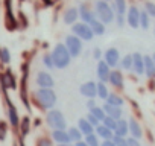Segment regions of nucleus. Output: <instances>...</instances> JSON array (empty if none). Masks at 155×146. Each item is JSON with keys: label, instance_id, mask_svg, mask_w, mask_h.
<instances>
[{"label": "nucleus", "instance_id": "37", "mask_svg": "<svg viewBox=\"0 0 155 146\" xmlns=\"http://www.w3.org/2000/svg\"><path fill=\"white\" fill-rule=\"evenodd\" d=\"M35 146H55V144H53L52 138H49V137H46V135H41V137L37 138Z\"/></svg>", "mask_w": 155, "mask_h": 146}, {"label": "nucleus", "instance_id": "41", "mask_svg": "<svg viewBox=\"0 0 155 146\" xmlns=\"http://www.w3.org/2000/svg\"><path fill=\"white\" fill-rule=\"evenodd\" d=\"M113 143L116 144V146H128V140H126V137H119V135H113Z\"/></svg>", "mask_w": 155, "mask_h": 146}, {"label": "nucleus", "instance_id": "53", "mask_svg": "<svg viewBox=\"0 0 155 146\" xmlns=\"http://www.w3.org/2000/svg\"><path fill=\"white\" fill-rule=\"evenodd\" d=\"M153 32H155V28H153Z\"/></svg>", "mask_w": 155, "mask_h": 146}, {"label": "nucleus", "instance_id": "44", "mask_svg": "<svg viewBox=\"0 0 155 146\" xmlns=\"http://www.w3.org/2000/svg\"><path fill=\"white\" fill-rule=\"evenodd\" d=\"M102 50L99 49V47H94V50H93V58L96 59V61H99V59H102Z\"/></svg>", "mask_w": 155, "mask_h": 146}, {"label": "nucleus", "instance_id": "51", "mask_svg": "<svg viewBox=\"0 0 155 146\" xmlns=\"http://www.w3.org/2000/svg\"><path fill=\"white\" fill-rule=\"evenodd\" d=\"M150 56H152V61H153V64H155V53H152Z\"/></svg>", "mask_w": 155, "mask_h": 146}, {"label": "nucleus", "instance_id": "45", "mask_svg": "<svg viewBox=\"0 0 155 146\" xmlns=\"http://www.w3.org/2000/svg\"><path fill=\"white\" fill-rule=\"evenodd\" d=\"M126 140H128V146H141L140 144V141L137 140V138H134V137H126Z\"/></svg>", "mask_w": 155, "mask_h": 146}, {"label": "nucleus", "instance_id": "14", "mask_svg": "<svg viewBox=\"0 0 155 146\" xmlns=\"http://www.w3.org/2000/svg\"><path fill=\"white\" fill-rule=\"evenodd\" d=\"M132 71L137 76H143L144 75V62H143V55L140 52H134L132 53Z\"/></svg>", "mask_w": 155, "mask_h": 146}, {"label": "nucleus", "instance_id": "47", "mask_svg": "<svg viewBox=\"0 0 155 146\" xmlns=\"http://www.w3.org/2000/svg\"><path fill=\"white\" fill-rule=\"evenodd\" d=\"M101 146H116V144L113 143V140H102L101 141Z\"/></svg>", "mask_w": 155, "mask_h": 146}, {"label": "nucleus", "instance_id": "3", "mask_svg": "<svg viewBox=\"0 0 155 146\" xmlns=\"http://www.w3.org/2000/svg\"><path fill=\"white\" fill-rule=\"evenodd\" d=\"M94 15L105 26L111 25L114 22V17H116V14H114V11L111 8V3L104 2V0H96L94 2Z\"/></svg>", "mask_w": 155, "mask_h": 146}, {"label": "nucleus", "instance_id": "13", "mask_svg": "<svg viewBox=\"0 0 155 146\" xmlns=\"http://www.w3.org/2000/svg\"><path fill=\"white\" fill-rule=\"evenodd\" d=\"M108 82H110L114 88L122 90V88H123V85H125V78H123L122 70H119V68H111V71H110V78H108Z\"/></svg>", "mask_w": 155, "mask_h": 146}, {"label": "nucleus", "instance_id": "21", "mask_svg": "<svg viewBox=\"0 0 155 146\" xmlns=\"http://www.w3.org/2000/svg\"><path fill=\"white\" fill-rule=\"evenodd\" d=\"M143 62H144V75H146V78H149V79L155 78V64L152 61V56L150 55H143Z\"/></svg>", "mask_w": 155, "mask_h": 146}, {"label": "nucleus", "instance_id": "43", "mask_svg": "<svg viewBox=\"0 0 155 146\" xmlns=\"http://www.w3.org/2000/svg\"><path fill=\"white\" fill-rule=\"evenodd\" d=\"M114 22H116V25H117L119 28H123V26H125V23H126L125 15H116V17H114Z\"/></svg>", "mask_w": 155, "mask_h": 146}, {"label": "nucleus", "instance_id": "11", "mask_svg": "<svg viewBox=\"0 0 155 146\" xmlns=\"http://www.w3.org/2000/svg\"><path fill=\"white\" fill-rule=\"evenodd\" d=\"M126 23L129 25V28H132V29H138L140 28V9L135 6V5H132V6H129L128 9H126Z\"/></svg>", "mask_w": 155, "mask_h": 146}, {"label": "nucleus", "instance_id": "30", "mask_svg": "<svg viewBox=\"0 0 155 146\" xmlns=\"http://www.w3.org/2000/svg\"><path fill=\"white\" fill-rule=\"evenodd\" d=\"M67 132H68V137H70V141L71 143H76V141H79L84 138V135L81 134V131L78 129V126H70L67 128Z\"/></svg>", "mask_w": 155, "mask_h": 146}, {"label": "nucleus", "instance_id": "38", "mask_svg": "<svg viewBox=\"0 0 155 146\" xmlns=\"http://www.w3.org/2000/svg\"><path fill=\"white\" fill-rule=\"evenodd\" d=\"M43 65H44L46 68H49V70H53V68H55L53 61H52V56H50V53H49V52L43 55Z\"/></svg>", "mask_w": 155, "mask_h": 146}, {"label": "nucleus", "instance_id": "24", "mask_svg": "<svg viewBox=\"0 0 155 146\" xmlns=\"http://www.w3.org/2000/svg\"><path fill=\"white\" fill-rule=\"evenodd\" d=\"M94 134H96L99 138H102V140H111L113 135H114V132H113L110 128H107L105 125H102V123H99V125L94 128Z\"/></svg>", "mask_w": 155, "mask_h": 146}, {"label": "nucleus", "instance_id": "31", "mask_svg": "<svg viewBox=\"0 0 155 146\" xmlns=\"http://www.w3.org/2000/svg\"><path fill=\"white\" fill-rule=\"evenodd\" d=\"M119 65L122 67V70H132V53H126L125 56H122Z\"/></svg>", "mask_w": 155, "mask_h": 146}, {"label": "nucleus", "instance_id": "16", "mask_svg": "<svg viewBox=\"0 0 155 146\" xmlns=\"http://www.w3.org/2000/svg\"><path fill=\"white\" fill-rule=\"evenodd\" d=\"M78 12H79V18H81V22H84V23H87V25H90V23L96 18L94 11L90 9V6H88L87 3H82L79 8H78Z\"/></svg>", "mask_w": 155, "mask_h": 146}, {"label": "nucleus", "instance_id": "22", "mask_svg": "<svg viewBox=\"0 0 155 146\" xmlns=\"http://www.w3.org/2000/svg\"><path fill=\"white\" fill-rule=\"evenodd\" d=\"M102 108H104V111H105L107 116H110V117H113V119H116V120H119V119L123 117V110H122L120 107H113V105H108V104L105 102V104L102 105Z\"/></svg>", "mask_w": 155, "mask_h": 146}, {"label": "nucleus", "instance_id": "36", "mask_svg": "<svg viewBox=\"0 0 155 146\" xmlns=\"http://www.w3.org/2000/svg\"><path fill=\"white\" fill-rule=\"evenodd\" d=\"M88 113H91V114L99 120V122H102V120H104V117L107 116V114H105V111H104V108H102V107H97V105H96L94 108H91Z\"/></svg>", "mask_w": 155, "mask_h": 146}, {"label": "nucleus", "instance_id": "39", "mask_svg": "<svg viewBox=\"0 0 155 146\" xmlns=\"http://www.w3.org/2000/svg\"><path fill=\"white\" fill-rule=\"evenodd\" d=\"M101 123H102V125H105L107 128H110L111 131H114L117 120H116V119H113V117H110V116H105V117H104V120H102Z\"/></svg>", "mask_w": 155, "mask_h": 146}, {"label": "nucleus", "instance_id": "17", "mask_svg": "<svg viewBox=\"0 0 155 146\" xmlns=\"http://www.w3.org/2000/svg\"><path fill=\"white\" fill-rule=\"evenodd\" d=\"M50 138H52V141H55L56 144H59V143H71L67 129H52Z\"/></svg>", "mask_w": 155, "mask_h": 146}, {"label": "nucleus", "instance_id": "26", "mask_svg": "<svg viewBox=\"0 0 155 146\" xmlns=\"http://www.w3.org/2000/svg\"><path fill=\"white\" fill-rule=\"evenodd\" d=\"M90 29H91V32L94 34V37H102V35L107 32V26H105L101 20H97V18H94V20L90 23Z\"/></svg>", "mask_w": 155, "mask_h": 146}, {"label": "nucleus", "instance_id": "29", "mask_svg": "<svg viewBox=\"0 0 155 146\" xmlns=\"http://www.w3.org/2000/svg\"><path fill=\"white\" fill-rule=\"evenodd\" d=\"M105 102L108 104V105H113V107H123V104H125V101H123V98L122 96H119V95H116V93H110L108 95V98L105 99Z\"/></svg>", "mask_w": 155, "mask_h": 146}, {"label": "nucleus", "instance_id": "1", "mask_svg": "<svg viewBox=\"0 0 155 146\" xmlns=\"http://www.w3.org/2000/svg\"><path fill=\"white\" fill-rule=\"evenodd\" d=\"M31 102L37 105L41 111H49L55 108L58 102V96L53 88H37L31 95Z\"/></svg>", "mask_w": 155, "mask_h": 146}, {"label": "nucleus", "instance_id": "19", "mask_svg": "<svg viewBox=\"0 0 155 146\" xmlns=\"http://www.w3.org/2000/svg\"><path fill=\"white\" fill-rule=\"evenodd\" d=\"M128 129H129V137H134L137 140H140L143 137V129H141L140 123L135 119H129L128 120Z\"/></svg>", "mask_w": 155, "mask_h": 146}, {"label": "nucleus", "instance_id": "2", "mask_svg": "<svg viewBox=\"0 0 155 146\" xmlns=\"http://www.w3.org/2000/svg\"><path fill=\"white\" fill-rule=\"evenodd\" d=\"M50 56H52V61H53L55 68H58V70L67 68V67L71 64V59H73V58L70 56L67 47L64 46V43L55 44V47H53L52 52H50Z\"/></svg>", "mask_w": 155, "mask_h": 146}, {"label": "nucleus", "instance_id": "35", "mask_svg": "<svg viewBox=\"0 0 155 146\" xmlns=\"http://www.w3.org/2000/svg\"><path fill=\"white\" fill-rule=\"evenodd\" d=\"M84 140H85V143H87L88 146H101V138H99L94 132L90 134V135H85Z\"/></svg>", "mask_w": 155, "mask_h": 146}, {"label": "nucleus", "instance_id": "48", "mask_svg": "<svg viewBox=\"0 0 155 146\" xmlns=\"http://www.w3.org/2000/svg\"><path fill=\"white\" fill-rule=\"evenodd\" d=\"M73 146H88V144H87V143H85V140L82 138V140H79V141L73 143Z\"/></svg>", "mask_w": 155, "mask_h": 146}, {"label": "nucleus", "instance_id": "20", "mask_svg": "<svg viewBox=\"0 0 155 146\" xmlns=\"http://www.w3.org/2000/svg\"><path fill=\"white\" fill-rule=\"evenodd\" d=\"M79 18V12H78V8H67L62 14V22L65 25H74Z\"/></svg>", "mask_w": 155, "mask_h": 146}, {"label": "nucleus", "instance_id": "4", "mask_svg": "<svg viewBox=\"0 0 155 146\" xmlns=\"http://www.w3.org/2000/svg\"><path fill=\"white\" fill-rule=\"evenodd\" d=\"M44 122L52 129H67V120H65L64 113L61 110H56V108L49 110L47 114H46Z\"/></svg>", "mask_w": 155, "mask_h": 146}, {"label": "nucleus", "instance_id": "28", "mask_svg": "<svg viewBox=\"0 0 155 146\" xmlns=\"http://www.w3.org/2000/svg\"><path fill=\"white\" fill-rule=\"evenodd\" d=\"M108 95H110L108 85H107L105 82H101V81H97V82H96V98H97V99H102V101H105V99L108 98Z\"/></svg>", "mask_w": 155, "mask_h": 146}, {"label": "nucleus", "instance_id": "34", "mask_svg": "<svg viewBox=\"0 0 155 146\" xmlns=\"http://www.w3.org/2000/svg\"><path fill=\"white\" fill-rule=\"evenodd\" d=\"M0 62L2 64H9L11 62V52H9L8 47L0 49Z\"/></svg>", "mask_w": 155, "mask_h": 146}, {"label": "nucleus", "instance_id": "32", "mask_svg": "<svg viewBox=\"0 0 155 146\" xmlns=\"http://www.w3.org/2000/svg\"><path fill=\"white\" fill-rule=\"evenodd\" d=\"M140 28L144 29V31H147V29L150 28V17L146 14L144 9L140 11Z\"/></svg>", "mask_w": 155, "mask_h": 146}, {"label": "nucleus", "instance_id": "42", "mask_svg": "<svg viewBox=\"0 0 155 146\" xmlns=\"http://www.w3.org/2000/svg\"><path fill=\"white\" fill-rule=\"evenodd\" d=\"M85 119H87V122H88V123H90L91 126H94V128H96V126H97V125L101 123V122H99V120H97V119H96V117H94V116L91 114V113H87Z\"/></svg>", "mask_w": 155, "mask_h": 146}, {"label": "nucleus", "instance_id": "25", "mask_svg": "<svg viewBox=\"0 0 155 146\" xmlns=\"http://www.w3.org/2000/svg\"><path fill=\"white\" fill-rule=\"evenodd\" d=\"M78 129L81 131V134H82L84 137H85V135H90V134L94 132V126H91V125L87 122L85 117H81L79 120H78Z\"/></svg>", "mask_w": 155, "mask_h": 146}, {"label": "nucleus", "instance_id": "23", "mask_svg": "<svg viewBox=\"0 0 155 146\" xmlns=\"http://www.w3.org/2000/svg\"><path fill=\"white\" fill-rule=\"evenodd\" d=\"M114 135H119V137H128L129 135V129H128V120H125L123 117L117 120L116 123V128H114Z\"/></svg>", "mask_w": 155, "mask_h": 146}, {"label": "nucleus", "instance_id": "7", "mask_svg": "<svg viewBox=\"0 0 155 146\" xmlns=\"http://www.w3.org/2000/svg\"><path fill=\"white\" fill-rule=\"evenodd\" d=\"M3 93H5V104H6V116H8V123H9V126H12L14 129H17L21 117H20V114H18V111H17L15 105L12 104L11 98L8 96V93H6V91H3Z\"/></svg>", "mask_w": 155, "mask_h": 146}, {"label": "nucleus", "instance_id": "8", "mask_svg": "<svg viewBox=\"0 0 155 146\" xmlns=\"http://www.w3.org/2000/svg\"><path fill=\"white\" fill-rule=\"evenodd\" d=\"M35 84H37L38 88H53L55 87V79H53V76L50 75L49 71L40 70V71H37Z\"/></svg>", "mask_w": 155, "mask_h": 146}, {"label": "nucleus", "instance_id": "27", "mask_svg": "<svg viewBox=\"0 0 155 146\" xmlns=\"http://www.w3.org/2000/svg\"><path fill=\"white\" fill-rule=\"evenodd\" d=\"M111 8H113L116 15H125L126 9H128L126 0H113V2H111Z\"/></svg>", "mask_w": 155, "mask_h": 146}, {"label": "nucleus", "instance_id": "5", "mask_svg": "<svg viewBox=\"0 0 155 146\" xmlns=\"http://www.w3.org/2000/svg\"><path fill=\"white\" fill-rule=\"evenodd\" d=\"M64 46L67 47L68 53L71 58H78V56H81V53L84 52V41L81 38H78L74 37L73 34L67 35L65 40H64Z\"/></svg>", "mask_w": 155, "mask_h": 146}, {"label": "nucleus", "instance_id": "49", "mask_svg": "<svg viewBox=\"0 0 155 146\" xmlns=\"http://www.w3.org/2000/svg\"><path fill=\"white\" fill-rule=\"evenodd\" d=\"M41 125V119H34V122H32V126H40Z\"/></svg>", "mask_w": 155, "mask_h": 146}, {"label": "nucleus", "instance_id": "18", "mask_svg": "<svg viewBox=\"0 0 155 146\" xmlns=\"http://www.w3.org/2000/svg\"><path fill=\"white\" fill-rule=\"evenodd\" d=\"M17 129H18V132H20V137L25 138L26 135H29V134H31V129H32V120H31V117H29V116L21 117Z\"/></svg>", "mask_w": 155, "mask_h": 146}, {"label": "nucleus", "instance_id": "10", "mask_svg": "<svg viewBox=\"0 0 155 146\" xmlns=\"http://www.w3.org/2000/svg\"><path fill=\"white\" fill-rule=\"evenodd\" d=\"M120 52H119V49H116V47H110V49H107L105 52H104V55H102V59L110 65V68H116L117 65H119V62H120Z\"/></svg>", "mask_w": 155, "mask_h": 146}, {"label": "nucleus", "instance_id": "12", "mask_svg": "<svg viewBox=\"0 0 155 146\" xmlns=\"http://www.w3.org/2000/svg\"><path fill=\"white\" fill-rule=\"evenodd\" d=\"M110 65L104 61V59H99L97 61V65H96V76H97V81L101 82H108V78H110Z\"/></svg>", "mask_w": 155, "mask_h": 146}, {"label": "nucleus", "instance_id": "52", "mask_svg": "<svg viewBox=\"0 0 155 146\" xmlns=\"http://www.w3.org/2000/svg\"><path fill=\"white\" fill-rule=\"evenodd\" d=\"M104 2H108V3H111V2H113V0H104Z\"/></svg>", "mask_w": 155, "mask_h": 146}, {"label": "nucleus", "instance_id": "6", "mask_svg": "<svg viewBox=\"0 0 155 146\" xmlns=\"http://www.w3.org/2000/svg\"><path fill=\"white\" fill-rule=\"evenodd\" d=\"M71 34L78 38H81L82 41H91L94 38V34L91 32L90 25L84 22H76L74 25H71Z\"/></svg>", "mask_w": 155, "mask_h": 146}, {"label": "nucleus", "instance_id": "40", "mask_svg": "<svg viewBox=\"0 0 155 146\" xmlns=\"http://www.w3.org/2000/svg\"><path fill=\"white\" fill-rule=\"evenodd\" d=\"M144 11L150 18H155V3L153 2H144Z\"/></svg>", "mask_w": 155, "mask_h": 146}, {"label": "nucleus", "instance_id": "33", "mask_svg": "<svg viewBox=\"0 0 155 146\" xmlns=\"http://www.w3.org/2000/svg\"><path fill=\"white\" fill-rule=\"evenodd\" d=\"M9 132V123L5 120H0V141H5Z\"/></svg>", "mask_w": 155, "mask_h": 146}, {"label": "nucleus", "instance_id": "46", "mask_svg": "<svg viewBox=\"0 0 155 146\" xmlns=\"http://www.w3.org/2000/svg\"><path fill=\"white\" fill-rule=\"evenodd\" d=\"M85 105H87V108H88V111H90V110H91V108H94L97 104H96V99H88Z\"/></svg>", "mask_w": 155, "mask_h": 146}, {"label": "nucleus", "instance_id": "50", "mask_svg": "<svg viewBox=\"0 0 155 146\" xmlns=\"http://www.w3.org/2000/svg\"><path fill=\"white\" fill-rule=\"evenodd\" d=\"M55 146H73V143H59V144H55Z\"/></svg>", "mask_w": 155, "mask_h": 146}, {"label": "nucleus", "instance_id": "15", "mask_svg": "<svg viewBox=\"0 0 155 146\" xmlns=\"http://www.w3.org/2000/svg\"><path fill=\"white\" fill-rule=\"evenodd\" d=\"M79 93L85 99H96V82L94 81H87V82L81 84Z\"/></svg>", "mask_w": 155, "mask_h": 146}, {"label": "nucleus", "instance_id": "9", "mask_svg": "<svg viewBox=\"0 0 155 146\" xmlns=\"http://www.w3.org/2000/svg\"><path fill=\"white\" fill-rule=\"evenodd\" d=\"M0 84H2V90L8 91V90H17V79L14 76V73L8 68L3 73H0Z\"/></svg>", "mask_w": 155, "mask_h": 146}]
</instances>
